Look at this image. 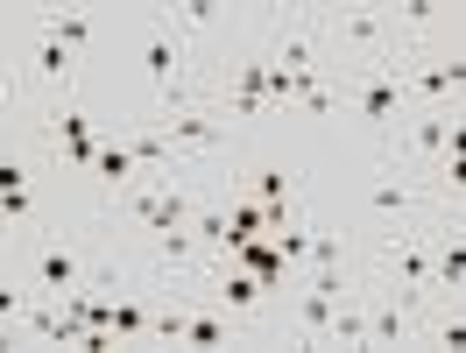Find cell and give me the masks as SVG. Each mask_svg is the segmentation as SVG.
<instances>
[{
    "instance_id": "6da1fadb",
    "label": "cell",
    "mask_w": 466,
    "mask_h": 353,
    "mask_svg": "<svg viewBox=\"0 0 466 353\" xmlns=\"http://www.w3.org/2000/svg\"><path fill=\"white\" fill-rule=\"evenodd\" d=\"M438 191L424 170H410L403 156H375V176L360 184V240H389V234H417L438 219Z\"/></svg>"
},
{
    "instance_id": "7a4b0ae2",
    "label": "cell",
    "mask_w": 466,
    "mask_h": 353,
    "mask_svg": "<svg viewBox=\"0 0 466 353\" xmlns=\"http://www.w3.org/2000/svg\"><path fill=\"white\" fill-rule=\"evenodd\" d=\"M339 114H353L360 127H368V135H375V156H381V148H396V135H403V120H410L403 57L347 71V78H339Z\"/></svg>"
},
{
    "instance_id": "3957f363",
    "label": "cell",
    "mask_w": 466,
    "mask_h": 353,
    "mask_svg": "<svg viewBox=\"0 0 466 353\" xmlns=\"http://www.w3.org/2000/svg\"><path fill=\"white\" fill-rule=\"evenodd\" d=\"M410 106H466V43H417L403 57Z\"/></svg>"
},
{
    "instance_id": "277c9868",
    "label": "cell",
    "mask_w": 466,
    "mask_h": 353,
    "mask_svg": "<svg viewBox=\"0 0 466 353\" xmlns=\"http://www.w3.org/2000/svg\"><path fill=\"white\" fill-rule=\"evenodd\" d=\"M15 57H22V71H29V92H35V106H64V99H71V78H78V57H71V50H64L57 35L50 29H22V50H15Z\"/></svg>"
},
{
    "instance_id": "5b68a950",
    "label": "cell",
    "mask_w": 466,
    "mask_h": 353,
    "mask_svg": "<svg viewBox=\"0 0 466 353\" xmlns=\"http://www.w3.org/2000/svg\"><path fill=\"white\" fill-rule=\"evenodd\" d=\"M142 64H148V86H156V99H170V92H184L198 71H191V43L170 29V15L163 7H148L142 15Z\"/></svg>"
},
{
    "instance_id": "8992f818",
    "label": "cell",
    "mask_w": 466,
    "mask_h": 353,
    "mask_svg": "<svg viewBox=\"0 0 466 353\" xmlns=\"http://www.w3.org/2000/svg\"><path fill=\"white\" fill-rule=\"evenodd\" d=\"M212 99H219V120L248 142V135H255V120L268 114V50H248V57L233 64L227 92H212Z\"/></svg>"
},
{
    "instance_id": "52a82bcc",
    "label": "cell",
    "mask_w": 466,
    "mask_h": 353,
    "mask_svg": "<svg viewBox=\"0 0 466 353\" xmlns=\"http://www.w3.org/2000/svg\"><path fill=\"white\" fill-rule=\"evenodd\" d=\"M452 114H460V106H410L396 148H381V156H403L410 170L431 176L438 163H445V148H452Z\"/></svg>"
},
{
    "instance_id": "ba28073f",
    "label": "cell",
    "mask_w": 466,
    "mask_h": 353,
    "mask_svg": "<svg viewBox=\"0 0 466 353\" xmlns=\"http://www.w3.org/2000/svg\"><path fill=\"white\" fill-rule=\"evenodd\" d=\"M431 297H466V219L438 212L431 227Z\"/></svg>"
},
{
    "instance_id": "9c48e42d",
    "label": "cell",
    "mask_w": 466,
    "mask_h": 353,
    "mask_svg": "<svg viewBox=\"0 0 466 353\" xmlns=\"http://www.w3.org/2000/svg\"><path fill=\"white\" fill-rule=\"evenodd\" d=\"M127 184H142V156H135V142H120V135H99V163H92V206L120 198Z\"/></svg>"
},
{
    "instance_id": "30bf717a",
    "label": "cell",
    "mask_w": 466,
    "mask_h": 353,
    "mask_svg": "<svg viewBox=\"0 0 466 353\" xmlns=\"http://www.w3.org/2000/svg\"><path fill=\"white\" fill-rule=\"evenodd\" d=\"M233 176H240V191H255L262 206H290V198H304V170H297V163H255V156H240Z\"/></svg>"
},
{
    "instance_id": "8fae6325",
    "label": "cell",
    "mask_w": 466,
    "mask_h": 353,
    "mask_svg": "<svg viewBox=\"0 0 466 353\" xmlns=\"http://www.w3.org/2000/svg\"><path fill=\"white\" fill-rule=\"evenodd\" d=\"M368 347H417V311L368 290Z\"/></svg>"
},
{
    "instance_id": "7c38bea8",
    "label": "cell",
    "mask_w": 466,
    "mask_h": 353,
    "mask_svg": "<svg viewBox=\"0 0 466 353\" xmlns=\"http://www.w3.org/2000/svg\"><path fill=\"white\" fill-rule=\"evenodd\" d=\"M417 347H466V297H431L417 311Z\"/></svg>"
},
{
    "instance_id": "4fadbf2b",
    "label": "cell",
    "mask_w": 466,
    "mask_h": 353,
    "mask_svg": "<svg viewBox=\"0 0 466 353\" xmlns=\"http://www.w3.org/2000/svg\"><path fill=\"white\" fill-rule=\"evenodd\" d=\"M35 29H50L71 50V57H86V43H92V15L86 7H50V15H35Z\"/></svg>"
},
{
    "instance_id": "5bb4252c",
    "label": "cell",
    "mask_w": 466,
    "mask_h": 353,
    "mask_svg": "<svg viewBox=\"0 0 466 353\" xmlns=\"http://www.w3.org/2000/svg\"><path fill=\"white\" fill-rule=\"evenodd\" d=\"M22 106H29V71H22L15 50H0V120L22 114Z\"/></svg>"
},
{
    "instance_id": "9a60e30c",
    "label": "cell",
    "mask_w": 466,
    "mask_h": 353,
    "mask_svg": "<svg viewBox=\"0 0 466 353\" xmlns=\"http://www.w3.org/2000/svg\"><path fill=\"white\" fill-rule=\"evenodd\" d=\"M163 15H170V29L184 35V43H198V35L219 22V7H212V0H177V7H163Z\"/></svg>"
},
{
    "instance_id": "2e32d148",
    "label": "cell",
    "mask_w": 466,
    "mask_h": 353,
    "mask_svg": "<svg viewBox=\"0 0 466 353\" xmlns=\"http://www.w3.org/2000/svg\"><path fill=\"white\" fill-rule=\"evenodd\" d=\"M332 347H368V290L339 304V325H332Z\"/></svg>"
},
{
    "instance_id": "e0dca14e",
    "label": "cell",
    "mask_w": 466,
    "mask_h": 353,
    "mask_svg": "<svg viewBox=\"0 0 466 353\" xmlns=\"http://www.w3.org/2000/svg\"><path fill=\"white\" fill-rule=\"evenodd\" d=\"M29 283H22V276H0V347H7V332H15V325H22V311H29Z\"/></svg>"
},
{
    "instance_id": "ac0fdd59",
    "label": "cell",
    "mask_w": 466,
    "mask_h": 353,
    "mask_svg": "<svg viewBox=\"0 0 466 353\" xmlns=\"http://www.w3.org/2000/svg\"><path fill=\"white\" fill-rule=\"evenodd\" d=\"M460 219H466V206H460Z\"/></svg>"
}]
</instances>
